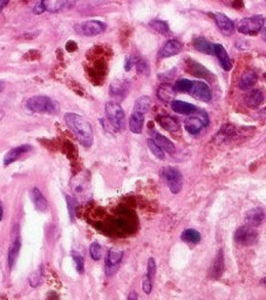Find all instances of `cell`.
Listing matches in <instances>:
<instances>
[{"instance_id": "obj_1", "label": "cell", "mask_w": 266, "mask_h": 300, "mask_svg": "<svg viewBox=\"0 0 266 300\" xmlns=\"http://www.w3.org/2000/svg\"><path fill=\"white\" fill-rule=\"evenodd\" d=\"M65 121L82 146L88 148L93 145V128L85 117L74 113H67L65 115Z\"/></svg>"}, {"instance_id": "obj_2", "label": "cell", "mask_w": 266, "mask_h": 300, "mask_svg": "<svg viewBox=\"0 0 266 300\" xmlns=\"http://www.w3.org/2000/svg\"><path fill=\"white\" fill-rule=\"evenodd\" d=\"M207 126H209V116L202 109H197L195 113L190 114L184 121V128L191 135H197Z\"/></svg>"}, {"instance_id": "obj_3", "label": "cell", "mask_w": 266, "mask_h": 300, "mask_svg": "<svg viewBox=\"0 0 266 300\" xmlns=\"http://www.w3.org/2000/svg\"><path fill=\"white\" fill-rule=\"evenodd\" d=\"M26 106L30 110L34 113L40 114H54L56 111V106L54 101L48 97H44V95H38L28 99L26 102Z\"/></svg>"}, {"instance_id": "obj_4", "label": "cell", "mask_w": 266, "mask_h": 300, "mask_svg": "<svg viewBox=\"0 0 266 300\" xmlns=\"http://www.w3.org/2000/svg\"><path fill=\"white\" fill-rule=\"evenodd\" d=\"M106 115L109 123L116 130H122L126 124V115L118 102L109 101L106 103Z\"/></svg>"}, {"instance_id": "obj_5", "label": "cell", "mask_w": 266, "mask_h": 300, "mask_svg": "<svg viewBox=\"0 0 266 300\" xmlns=\"http://www.w3.org/2000/svg\"><path fill=\"white\" fill-rule=\"evenodd\" d=\"M265 18L263 15H253V17L242 19L237 30L244 36H256L263 30Z\"/></svg>"}, {"instance_id": "obj_6", "label": "cell", "mask_w": 266, "mask_h": 300, "mask_svg": "<svg viewBox=\"0 0 266 300\" xmlns=\"http://www.w3.org/2000/svg\"><path fill=\"white\" fill-rule=\"evenodd\" d=\"M163 180L167 182V186L169 187L173 194H178L183 187V177L178 169L174 167H164L161 170Z\"/></svg>"}, {"instance_id": "obj_7", "label": "cell", "mask_w": 266, "mask_h": 300, "mask_svg": "<svg viewBox=\"0 0 266 300\" xmlns=\"http://www.w3.org/2000/svg\"><path fill=\"white\" fill-rule=\"evenodd\" d=\"M106 28L107 25L102 21L88 20L77 25V26H75V31H77V33L80 34V36L94 37L103 33V32L106 31Z\"/></svg>"}, {"instance_id": "obj_8", "label": "cell", "mask_w": 266, "mask_h": 300, "mask_svg": "<svg viewBox=\"0 0 266 300\" xmlns=\"http://www.w3.org/2000/svg\"><path fill=\"white\" fill-rule=\"evenodd\" d=\"M233 238H235L237 244L243 245V247H250V245H253L257 242L258 234L252 226L244 225L236 230Z\"/></svg>"}, {"instance_id": "obj_9", "label": "cell", "mask_w": 266, "mask_h": 300, "mask_svg": "<svg viewBox=\"0 0 266 300\" xmlns=\"http://www.w3.org/2000/svg\"><path fill=\"white\" fill-rule=\"evenodd\" d=\"M188 94L192 98L197 99L199 101L210 102L211 101V91L205 82L202 81H191Z\"/></svg>"}, {"instance_id": "obj_10", "label": "cell", "mask_w": 266, "mask_h": 300, "mask_svg": "<svg viewBox=\"0 0 266 300\" xmlns=\"http://www.w3.org/2000/svg\"><path fill=\"white\" fill-rule=\"evenodd\" d=\"M123 253L125 252L122 250H118V249H110L108 251L106 257V263H104L107 276H113L116 272V270L119 269V265L122 261Z\"/></svg>"}, {"instance_id": "obj_11", "label": "cell", "mask_w": 266, "mask_h": 300, "mask_svg": "<svg viewBox=\"0 0 266 300\" xmlns=\"http://www.w3.org/2000/svg\"><path fill=\"white\" fill-rule=\"evenodd\" d=\"M215 21H216L218 30L225 37H230L235 33V24H233V21L231 20L230 18H227L225 14L216 13L215 14Z\"/></svg>"}, {"instance_id": "obj_12", "label": "cell", "mask_w": 266, "mask_h": 300, "mask_svg": "<svg viewBox=\"0 0 266 300\" xmlns=\"http://www.w3.org/2000/svg\"><path fill=\"white\" fill-rule=\"evenodd\" d=\"M31 150H32V146H30V145H23V146L15 147V148L11 149L9 151L6 152V155L4 157V165L5 167H7V165L12 164L13 162L17 161V159L20 157L21 155L26 154V152L31 151Z\"/></svg>"}, {"instance_id": "obj_13", "label": "cell", "mask_w": 266, "mask_h": 300, "mask_svg": "<svg viewBox=\"0 0 266 300\" xmlns=\"http://www.w3.org/2000/svg\"><path fill=\"white\" fill-rule=\"evenodd\" d=\"M214 50H215V55L217 56L218 61L221 62V66L223 67L224 71H231L233 67V62L232 60H231V57L229 56V54H227L226 50L220 44L214 45Z\"/></svg>"}, {"instance_id": "obj_14", "label": "cell", "mask_w": 266, "mask_h": 300, "mask_svg": "<svg viewBox=\"0 0 266 300\" xmlns=\"http://www.w3.org/2000/svg\"><path fill=\"white\" fill-rule=\"evenodd\" d=\"M183 45L178 40H169L163 45V47L160 50L161 57H170L176 55L182 52Z\"/></svg>"}, {"instance_id": "obj_15", "label": "cell", "mask_w": 266, "mask_h": 300, "mask_svg": "<svg viewBox=\"0 0 266 300\" xmlns=\"http://www.w3.org/2000/svg\"><path fill=\"white\" fill-rule=\"evenodd\" d=\"M128 89L129 86L126 81H123V80H115L110 85L109 92L113 98L118 99V100H122V99L126 98L127 93H128Z\"/></svg>"}, {"instance_id": "obj_16", "label": "cell", "mask_w": 266, "mask_h": 300, "mask_svg": "<svg viewBox=\"0 0 266 300\" xmlns=\"http://www.w3.org/2000/svg\"><path fill=\"white\" fill-rule=\"evenodd\" d=\"M151 140L156 143V145L160 147V148H162L164 151H167L168 154H174L175 152V146H174V143L170 141L169 139H167L166 136H163L162 134L157 133V132H151Z\"/></svg>"}, {"instance_id": "obj_17", "label": "cell", "mask_w": 266, "mask_h": 300, "mask_svg": "<svg viewBox=\"0 0 266 300\" xmlns=\"http://www.w3.org/2000/svg\"><path fill=\"white\" fill-rule=\"evenodd\" d=\"M257 80H258L257 73L253 71V69H246V71L242 74V76H240L238 86L242 91H248V89L252 88L253 86L256 85Z\"/></svg>"}, {"instance_id": "obj_18", "label": "cell", "mask_w": 266, "mask_h": 300, "mask_svg": "<svg viewBox=\"0 0 266 300\" xmlns=\"http://www.w3.org/2000/svg\"><path fill=\"white\" fill-rule=\"evenodd\" d=\"M224 271V252L223 250H218L216 257H215L214 264L210 270V277L214 279H218L223 274Z\"/></svg>"}, {"instance_id": "obj_19", "label": "cell", "mask_w": 266, "mask_h": 300, "mask_svg": "<svg viewBox=\"0 0 266 300\" xmlns=\"http://www.w3.org/2000/svg\"><path fill=\"white\" fill-rule=\"evenodd\" d=\"M264 218H265V213L262 209H259V207L251 209L250 211H248V213H246L245 216L246 224L249 226H252V228L261 225L263 221H264Z\"/></svg>"}, {"instance_id": "obj_20", "label": "cell", "mask_w": 266, "mask_h": 300, "mask_svg": "<svg viewBox=\"0 0 266 300\" xmlns=\"http://www.w3.org/2000/svg\"><path fill=\"white\" fill-rule=\"evenodd\" d=\"M172 109L177 114L190 115V114L195 113V111L197 110L198 108L194 106L192 103H189V102L174 100V101H172Z\"/></svg>"}, {"instance_id": "obj_21", "label": "cell", "mask_w": 266, "mask_h": 300, "mask_svg": "<svg viewBox=\"0 0 266 300\" xmlns=\"http://www.w3.org/2000/svg\"><path fill=\"white\" fill-rule=\"evenodd\" d=\"M144 114L138 113V111L133 110V114L129 119V128L131 132L134 134H141L142 129H143L144 124Z\"/></svg>"}, {"instance_id": "obj_22", "label": "cell", "mask_w": 266, "mask_h": 300, "mask_svg": "<svg viewBox=\"0 0 266 300\" xmlns=\"http://www.w3.org/2000/svg\"><path fill=\"white\" fill-rule=\"evenodd\" d=\"M263 101H264V95H263V92L259 91V89H253V91L249 92L245 95V103L250 108H253V109L261 106Z\"/></svg>"}, {"instance_id": "obj_23", "label": "cell", "mask_w": 266, "mask_h": 300, "mask_svg": "<svg viewBox=\"0 0 266 300\" xmlns=\"http://www.w3.org/2000/svg\"><path fill=\"white\" fill-rule=\"evenodd\" d=\"M176 91L174 86L169 84H162L157 89V97L163 102H172L175 98Z\"/></svg>"}, {"instance_id": "obj_24", "label": "cell", "mask_w": 266, "mask_h": 300, "mask_svg": "<svg viewBox=\"0 0 266 300\" xmlns=\"http://www.w3.org/2000/svg\"><path fill=\"white\" fill-rule=\"evenodd\" d=\"M157 122L160 123V126L170 133H176L179 130V123L174 119L172 116H168V115H162V116L157 117Z\"/></svg>"}, {"instance_id": "obj_25", "label": "cell", "mask_w": 266, "mask_h": 300, "mask_svg": "<svg viewBox=\"0 0 266 300\" xmlns=\"http://www.w3.org/2000/svg\"><path fill=\"white\" fill-rule=\"evenodd\" d=\"M31 199L33 200V204L34 206L37 207V210H39V211H46L47 206H48L47 205V200L38 188H33V190H32L31 193Z\"/></svg>"}, {"instance_id": "obj_26", "label": "cell", "mask_w": 266, "mask_h": 300, "mask_svg": "<svg viewBox=\"0 0 266 300\" xmlns=\"http://www.w3.org/2000/svg\"><path fill=\"white\" fill-rule=\"evenodd\" d=\"M194 46L195 49L198 50V52L208 54V55H212L215 54V50H214V45H212L210 41H208L204 38H196L194 40Z\"/></svg>"}, {"instance_id": "obj_27", "label": "cell", "mask_w": 266, "mask_h": 300, "mask_svg": "<svg viewBox=\"0 0 266 300\" xmlns=\"http://www.w3.org/2000/svg\"><path fill=\"white\" fill-rule=\"evenodd\" d=\"M20 241L17 238L15 241L12 243L11 247H9L8 249V253H7V263H8V266L13 267L15 263H17V259H18V256H19V252H20Z\"/></svg>"}, {"instance_id": "obj_28", "label": "cell", "mask_w": 266, "mask_h": 300, "mask_svg": "<svg viewBox=\"0 0 266 300\" xmlns=\"http://www.w3.org/2000/svg\"><path fill=\"white\" fill-rule=\"evenodd\" d=\"M67 0H41L44 9L48 12H58L65 7Z\"/></svg>"}, {"instance_id": "obj_29", "label": "cell", "mask_w": 266, "mask_h": 300, "mask_svg": "<svg viewBox=\"0 0 266 300\" xmlns=\"http://www.w3.org/2000/svg\"><path fill=\"white\" fill-rule=\"evenodd\" d=\"M180 238H182V241L188 242V243L197 244V243H199V242H201L202 236L197 231V230L186 229V230H184V231H183V234L180 235Z\"/></svg>"}, {"instance_id": "obj_30", "label": "cell", "mask_w": 266, "mask_h": 300, "mask_svg": "<svg viewBox=\"0 0 266 300\" xmlns=\"http://www.w3.org/2000/svg\"><path fill=\"white\" fill-rule=\"evenodd\" d=\"M150 98L149 97H141L138 98L135 102L134 106V111H138V113L142 114H147L149 111V108H150Z\"/></svg>"}, {"instance_id": "obj_31", "label": "cell", "mask_w": 266, "mask_h": 300, "mask_svg": "<svg viewBox=\"0 0 266 300\" xmlns=\"http://www.w3.org/2000/svg\"><path fill=\"white\" fill-rule=\"evenodd\" d=\"M85 183H86V182H85L84 177L82 176H78L73 180L72 189L75 194L78 195V196L82 197V196H85V194H86V184Z\"/></svg>"}, {"instance_id": "obj_32", "label": "cell", "mask_w": 266, "mask_h": 300, "mask_svg": "<svg viewBox=\"0 0 266 300\" xmlns=\"http://www.w3.org/2000/svg\"><path fill=\"white\" fill-rule=\"evenodd\" d=\"M189 67H190V72H191L195 76H198V78H204V79L210 78V75H211L210 73H209L203 66L199 65V63L191 61V66H189Z\"/></svg>"}, {"instance_id": "obj_33", "label": "cell", "mask_w": 266, "mask_h": 300, "mask_svg": "<svg viewBox=\"0 0 266 300\" xmlns=\"http://www.w3.org/2000/svg\"><path fill=\"white\" fill-rule=\"evenodd\" d=\"M149 25H150V27L153 28L154 31L158 32V33H161V34L169 33V25H168L166 21L155 19V20L150 21V24H149Z\"/></svg>"}, {"instance_id": "obj_34", "label": "cell", "mask_w": 266, "mask_h": 300, "mask_svg": "<svg viewBox=\"0 0 266 300\" xmlns=\"http://www.w3.org/2000/svg\"><path fill=\"white\" fill-rule=\"evenodd\" d=\"M148 147H149V149H150V151L153 152V155L156 156L157 158H160V159L166 158V155H164V150L162 148H160V147H158L151 139L148 140Z\"/></svg>"}, {"instance_id": "obj_35", "label": "cell", "mask_w": 266, "mask_h": 300, "mask_svg": "<svg viewBox=\"0 0 266 300\" xmlns=\"http://www.w3.org/2000/svg\"><path fill=\"white\" fill-rule=\"evenodd\" d=\"M89 252L90 257L93 258L94 260H100L101 257H102V247H101L97 242H94V243L90 244Z\"/></svg>"}, {"instance_id": "obj_36", "label": "cell", "mask_w": 266, "mask_h": 300, "mask_svg": "<svg viewBox=\"0 0 266 300\" xmlns=\"http://www.w3.org/2000/svg\"><path fill=\"white\" fill-rule=\"evenodd\" d=\"M66 200H67L68 212H69V217H71V221H74L75 211H77V206H78L77 200L69 196V195H66Z\"/></svg>"}, {"instance_id": "obj_37", "label": "cell", "mask_w": 266, "mask_h": 300, "mask_svg": "<svg viewBox=\"0 0 266 300\" xmlns=\"http://www.w3.org/2000/svg\"><path fill=\"white\" fill-rule=\"evenodd\" d=\"M73 259L75 261L77 265V270L79 273H84L85 271V257L82 254L78 253V252H73Z\"/></svg>"}, {"instance_id": "obj_38", "label": "cell", "mask_w": 266, "mask_h": 300, "mask_svg": "<svg viewBox=\"0 0 266 300\" xmlns=\"http://www.w3.org/2000/svg\"><path fill=\"white\" fill-rule=\"evenodd\" d=\"M155 273H156V263H155L154 258H149L148 269H147V277L149 279L153 280Z\"/></svg>"}, {"instance_id": "obj_39", "label": "cell", "mask_w": 266, "mask_h": 300, "mask_svg": "<svg viewBox=\"0 0 266 300\" xmlns=\"http://www.w3.org/2000/svg\"><path fill=\"white\" fill-rule=\"evenodd\" d=\"M136 67H137V72L140 74H148L149 73V66L144 60H140L138 62H136Z\"/></svg>"}, {"instance_id": "obj_40", "label": "cell", "mask_w": 266, "mask_h": 300, "mask_svg": "<svg viewBox=\"0 0 266 300\" xmlns=\"http://www.w3.org/2000/svg\"><path fill=\"white\" fill-rule=\"evenodd\" d=\"M142 289H143L144 293H147V295H149L151 292V290H153V280L149 279L147 276H145L143 282H142Z\"/></svg>"}, {"instance_id": "obj_41", "label": "cell", "mask_w": 266, "mask_h": 300, "mask_svg": "<svg viewBox=\"0 0 266 300\" xmlns=\"http://www.w3.org/2000/svg\"><path fill=\"white\" fill-rule=\"evenodd\" d=\"M30 284L33 287H37L40 284V273L39 272H34L33 274H31L30 277Z\"/></svg>"}, {"instance_id": "obj_42", "label": "cell", "mask_w": 266, "mask_h": 300, "mask_svg": "<svg viewBox=\"0 0 266 300\" xmlns=\"http://www.w3.org/2000/svg\"><path fill=\"white\" fill-rule=\"evenodd\" d=\"M134 60L132 59V57H129V56H127L126 57V63H125V69L127 72H129L132 69V67L134 66Z\"/></svg>"}, {"instance_id": "obj_43", "label": "cell", "mask_w": 266, "mask_h": 300, "mask_svg": "<svg viewBox=\"0 0 266 300\" xmlns=\"http://www.w3.org/2000/svg\"><path fill=\"white\" fill-rule=\"evenodd\" d=\"M127 300H138L137 293H136L135 291H132L131 293H129V296H128V298H127Z\"/></svg>"}, {"instance_id": "obj_44", "label": "cell", "mask_w": 266, "mask_h": 300, "mask_svg": "<svg viewBox=\"0 0 266 300\" xmlns=\"http://www.w3.org/2000/svg\"><path fill=\"white\" fill-rule=\"evenodd\" d=\"M8 1L9 0H0V12H1L2 8H4L5 6L8 4Z\"/></svg>"}, {"instance_id": "obj_45", "label": "cell", "mask_w": 266, "mask_h": 300, "mask_svg": "<svg viewBox=\"0 0 266 300\" xmlns=\"http://www.w3.org/2000/svg\"><path fill=\"white\" fill-rule=\"evenodd\" d=\"M262 38L266 41V28H263L262 30Z\"/></svg>"}, {"instance_id": "obj_46", "label": "cell", "mask_w": 266, "mask_h": 300, "mask_svg": "<svg viewBox=\"0 0 266 300\" xmlns=\"http://www.w3.org/2000/svg\"><path fill=\"white\" fill-rule=\"evenodd\" d=\"M2 215H4V210H2V205L1 203H0V221L2 219Z\"/></svg>"}, {"instance_id": "obj_47", "label": "cell", "mask_w": 266, "mask_h": 300, "mask_svg": "<svg viewBox=\"0 0 266 300\" xmlns=\"http://www.w3.org/2000/svg\"><path fill=\"white\" fill-rule=\"evenodd\" d=\"M2 89H4V84H2V82L0 81V92H1Z\"/></svg>"}, {"instance_id": "obj_48", "label": "cell", "mask_w": 266, "mask_h": 300, "mask_svg": "<svg viewBox=\"0 0 266 300\" xmlns=\"http://www.w3.org/2000/svg\"><path fill=\"white\" fill-rule=\"evenodd\" d=\"M262 283H263V284H265V285H266V276L264 277V278H263V280H262Z\"/></svg>"}, {"instance_id": "obj_49", "label": "cell", "mask_w": 266, "mask_h": 300, "mask_svg": "<svg viewBox=\"0 0 266 300\" xmlns=\"http://www.w3.org/2000/svg\"><path fill=\"white\" fill-rule=\"evenodd\" d=\"M264 79H265V81H266V73L264 74Z\"/></svg>"}]
</instances>
